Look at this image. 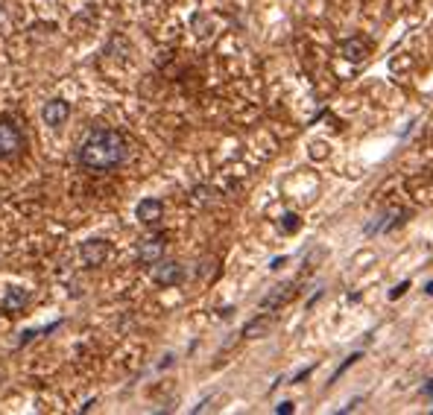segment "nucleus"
I'll list each match as a JSON object with an SVG mask.
<instances>
[{"instance_id": "1", "label": "nucleus", "mask_w": 433, "mask_h": 415, "mask_svg": "<svg viewBox=\"0 0 433 415\" xmlns=\"http://www.w3.org/2000/svg\"><path fill=\"white\" fill-rule=\"evenodd\" d=\"M129 158V144L117 129H94L88 138L82 140V147L77 152V161L82 170L88 173H112L117 167H123Z\"/></svg>"}, {"instance_id": "2", "label": "nucleus", "mask_w": 433, "mask_h": 415, "mask_svg": "<svg viewBox=\"0 0 433 415\" xmlns=\"http://www.w3.org/2000/svg\"><path fill=\"white\" fill-rule=\"evenodd\" d=\"M27 149V138L12 117H0V161H12Z\"/></svg>"}, {"instance_id": "3", "label": "nucleus", "mask_w": 433, "mask_h": 415, "mask_svg": "<svg viewBox=\"0 0 433 415\" xmlns=\"http://www.w3.org/2000/svg\"><path fill=\"white\" fill-rule=\"evenodd\" d=\"M108 255H112V246H108V240H100V237H91L79 246V260H82V266H88V269L103 266L108 260Z\"/></svg>"}, {"instance_id": "4", "label": "nucleus", "mask_w": 433, "mask_h": 415, "mask_svg": "<svg viewBox=\"0 0 433 415\" xmlns=\"http://www.w3.org/2000/svg\"><path fill=\"white\" fill-rule=\"evenodd\" d=\"M153 281L158 287H179L182 281H185V266L179 264V260H164L161 257L158 264L153 266Z\"/></svg>"}, {"instance_id": "5", "label": "nucleus", "mask_w": 433, "mask_h": 415, "mask_svg": "<svg viewBox=\"0 0 433 415\" xmlns=\"http://www.w3.org/2000/svg\"><path fill=\"white\" fill-rule=\"evenodd\" d=\"M164 249H167V237L164 234H149L138 243V260L144 266H156L161 257H164Z\"/></svg>"}, {"instance_id": "6", "label": "nucleus", "mask_w": 433, "mask_h": 415, "mask_svg": "<svg viewBox=\"0 0 433 415\" xmlns=\"http://www.w3.org/2000/svg\"><path fill=\"white\" fill-rule=\"evenodd\" d=\"M41 117H45V123L50 129H62L71 117V103L62 100V97H53V100H47L45 108H41Z\"/></svg>"}, {"instance_id": "7", "label": "nucleus", "mask_w": 433, "mask_h": 415, "mask_svg": "<svg viewBox=\"0 0 433 415\" xmlns=\"http://www.w3.org/2000/svg\"><path fill=\"white\" fill-rule=\"evenodd\" d=\"M27 301H29V292L24 287H6L3 296H0V313L18 316L21 310L27 307Z\"/></svg>"}, {"instance_id": "8", "label": "nucleus", "mask_w": 433, "mask_h": 415, "mask_svg": "<svg viewBox=\"0 0 433 415\" xmlns=\"http://www.w3.org/2000/svg\"><path fill=\"white\" fill-rule=\"evenodd\" d=\"M161 216H164V202L153 199V196H149V199H140L135 208V220L140 225H156V223H161Z\"/></svg>"}, {"instance_id": "9", "label": "nucleus", "mask_w": 433, "mask_h": 415, "mask_svg": "<svg viewBox=\"0 0 433 415\" xmlns=\"http://www.w3.org/2000/svg\"><path fill=\"white\" fill-rule=\"evenodd\" d=\"M340 53H343V59L345 62H363V59H369V53H372V45L369 41H363L360 36H351V38H345L343 45H340Z\"/></svg>"}, {"instance_id": "10", "label": "nucleus", "mask_w": 433, "mask_h": 415, "mask_svg": "<svg viewBox=\"0 0 433 415\" xmlns=\"http://www.w3.org/2000/svg\"><path fill=\"white\" fill-rule=\"evenodd\" d=\"M293 296H296V287H293V284H278V287L269 292V296L261 299V307H264V310H278L281 304H287Z\"/></svg>"}, {"instance_id": "11", "label": "nucleus", "mask_w": 433, "mask_h": 415, "mask_svg": "<svg viewBox=\"0 0 433 415\" xmlns=\"http://www.w3.org/2000/svg\"><path fill=\"white\" fill-rule=\"evenodd\" d=\"M269 327H273V316H255L252 322L243 325V336L246 340H261L269 334Z\"/></svg>"}, {"instance_id": "12", "label": "nucleus", "mask_w": 433, "mask_h": 415, "mask_svg": "<svg viewBox=\"0 0 433 415\" xmlns=\"http://www.w3.org/2000/svg\"><path fill=\"white\" fill-rule=\"evenodd\" d=\"M299 228H301L299 214H284V216H281V231H284V234H293V231H299Z\"/></svg>"}, {"instance_id": "13", "label": "nucleus", "mask_w": 433, "mask_h": 415, "mask_svg": "<svg viewBox=\"0 0 433 415\" xmlns=\"http://www.w3.org/2000/svg\"><path fill=\"white\" fill-rule=\"evenodd\" d=\"M357 360H360V354H351V357H349V360H345V363H343V366H340V368H337V375H334V377H331V383H334V380H337V377H340V375H343V371H349V368H351V366H354V363H357Z\"/></svg>"}, {"instance_id": "14", "label": "nucleus", "mask_w": 433, "mask_h": 415, "mask_svg": "<svg viewBox=\"0 0 433 415\" xmlns=\"http://www.w3.org/2000/svg\"><path fill=\"white\" fill-rule=\"evenodd\" d=\"M407 290H410V281H401V284H398V287H395L393 292H389V299H393V301H395V299H401Z\"/></svg>"}, {"instance_id": "15", "label": "nucleus", "mask_w": 433, "mask_h": 415, "mask_svg": "<svg viewBox=\"0 0 433 415\" xmlns=\"http://www.w3.org/2000/svg\"><path fill=\"white\" fill-rule=\"evenodd\" d=\"M275 412L278 415H290V412H296V403L293 401H284V403H278V407H275Z\"/></svg>"}, {"instance_id": "16", "label": "nucleus", "mask_w": 433, "mask_h": 415, "mask_svg": "<svg viewBox=\"0 0 433 415\" xmlns=\"http://www.w3.org/2000/svg\"><path fill=\"white\" fill-rule=\"evenodd\" d=\"M287 264V257H275L273 260V264H269V269H281V266H284Z\"/></svg>"}, {"instance_id": "17", "label": "nucleus", "mask_w": 433, "mask_h": 415, "mask_svg": "<svg viewBox=\"0 0 433 415\" xmlns=\"http://www.w3.org/2000/svg\"><path fill=\"white\" fill-rule=\"evenodd\" d=\"M421 392H425L428 398H433V380H428V383H425V389H421Z\"/></svg>"}, {"instance_id": "18", "label": "nucleus", "mask_w": 433, "mask_h": 415, "mask_svg": "<svg viewBox=\"0 0 433 415\" xmlns=\"http://www.w3.org/2000/svg\"><path fill=\"white\" fill-rule=\"evenodd\" d=\"M425 292H428V296H433V281H428V287H425Z\"/></svg>"}]
</instances>
